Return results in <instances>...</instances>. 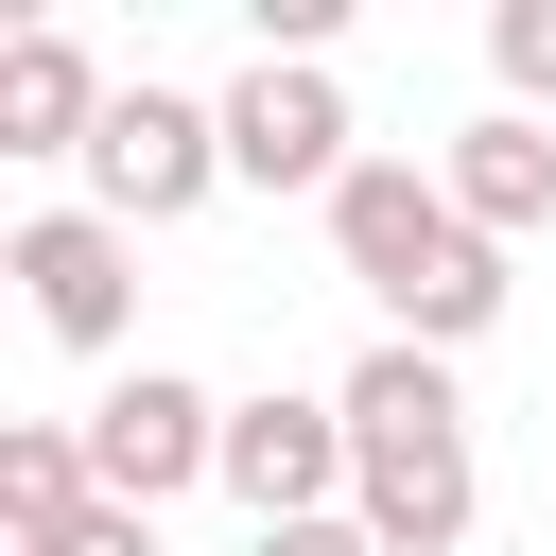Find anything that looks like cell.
<instances>
[{
    "mask_svg": "<svg viewBox=\"0 0 556 556\" xmlns=\"http://www.w3.org/2000/svg\"><path fill=\"white\" fill-rule=\"evenodd\" d=\"M330 400H348V521H365L382 556H469V504H486V486H469V400H452V365L382 330Z\"/></svg>",
    "mask_w": 556,
    "mask_h": 556,
    "instance_id": "cell-1",
    "label": "cell"
},
{
    "mask_svg": "<svg viewBox=\"0 0 556 556\" xmlns=\"http://www.w3.org/2000/svg\"><path fill=\"white\" fill-rule=\"evenodd\" d=\"M330 261H348V278L382 295V330L434 348V365H452L469 330H504V243H486L417 156H365V174L330 191Z\"/></svg>",
    "mask_w": 556,
    "mask_h": 556,
    "instance_id": "cell-2",
    "label": "cell"
},
{
    "mask_svg": "<svg viewBox=\"0 0 556 556\" xmlns=\"http://www.w3.org/2000/svg\"><path fill=\"white\" fill-rule=\"evenodd\" d=\"M208 191H226V104H191V87H122L104 139H87V208H104V226H191Z\"/></svg>",
    "mask_w": 556,
    "mask_h": 556,
    "instance_id": "cell-3",
    "label": "cell"
},
{
    "mask_svg": "<svg viewBox=\"0 0 556 556\" xmlns=\"http://www.w3.org/2000/svg\"><path fill=\"white\" fill-rule=\"evenodd\" d=\"M87 486L104 504H174V486H226V400L208 382H174V365H122L104 400H87Z\"/></svg>",
    "mask_w": 556,
    "mask_h": 556,
    "instance_id": "cell-4",
    "label": "cell"
},
{
    "mask_svg": "<svg viewBox=\"0 0 556 556\" xmlns=\"http://www.w3.org/2000/svg\"><path fill=\"white\" fill-rule=\"evenodd\" d=\"M365 156H348V87L313 70V52H261L243 87H226V191H348Z\"/></svg>",
    "mask_w": 556,
    "mask_h": 556,
    "instance_id": "cell-5",
    "label": "cell"
},
{
    "mask_svg": "<svg viewBox=\"0 0 556 556\" xmlns=\"http://www.w3.org/2000/svg\"><path fill=\"white\" fill-rule=\"evenodd\" d=\"M226 504L278 521H348V400H226Z\"/></svg>",
    "mask_w": 556,
    "mask_h": 556,
    "instance_id": "cell-6",
    "label": "cell"
},
{
    "mask_svg": "<svg viewBox=\"0 0 556 556\" xmlns=\"http://www.w3.org/2000/svg\"><path fill=\"white\" fill-rule=\"evenodd\" d=\"M0 261H17V295H35L52 348H122V313H139V226H104V208H35Z\"/></svg>",
    "mask_w": 556,
    "mask_h": 556,
    "instance_id": "cell-7",
    "label": "cell"
},
{
    "mask_svg": "<svg viewBox=\"0 0 556 556\" xmlns=\"http://www.w3.org/2000/svg\"><path fill=\"white\" fill-rule=\"evenodd\" d=\"M104 104H122V87L87 70V35H52V17H35V35H0V156H87V139H104Z\"/></svg>",
    "mask_w": 556,
    "mask_h": 556,
    "instance_id": "cell-8",
    "label": "cell"
},
{
    "mask_svg": "<svg viewBox=\"0 0 556 556\" xmlns=\"http://www.w3.org/2000/svg\"><path fill=\"white\" fill-rule=\"evenodd\" d=\"M434 191L486 226V243H521V226H556V122H521V104H486L452 156H434Z\"/></svg>",
    "mask_w": 556,
    "mask_h": 556,
    "instance_id": "cell-9",
    "label": "cell"
},
{
    "mask_svg": "<svg viewBox=\"0 0 556 556\" xmlns=\"http://www.w3.org/2000/svg\"><path fill=\"white\" fill-rule=\"evenodd\" d=\"M70 504H104V486H87V434H52V417H17V434H0V521H17V539H52Z\"/></svg>",
    "mask_w": 556,
    "mask_h": 556,
    "instance_id": "cell-10",
    "label": "cell"
},
{
    "mask_svg": "<svg viewBox=\"0 0 556 556\" xmlns=\"http://www.w3.org/2000/svg\"><path fill=\"white\" fill-rule=\"evenodd\" d=\"M486 70H504L521 122H556V0H504V17H486Z\"/></svg>",
    "mask_w": 556,
    "mask_h": 556,
    "instance_id": "cell-11",
    "label": "cell"
},
{
    "mask_svg": "<svg viewBox=\"0 0 556 556\" xmlns=\"http://www.w3.org/2000/svg\"><path fill=\"white\" fill-rule=\"evenodd\" d=\"M17 556H156V521H139V504H70V521L17 539Z\"/></svg>",
    "mask_w": 556,
    "mask_h": 556,
    "instance_id": "cell-12",
    "label": "cell"
},
{
    "mask_svg": "<svg viewBox=\"0 0 556 556\" xmlns=\"http://www.w3.org/2000/svg\"><path fill=\"white\" fill-rule=\"evenodd\" d=\"M243 556H382L365 521H278V539H243Z\"/></svg>",
    "mask_w": 556,
    "mask_h": 556,
    "instance_id": "cell-13",
    "label": "cell"
}]
</instances>
